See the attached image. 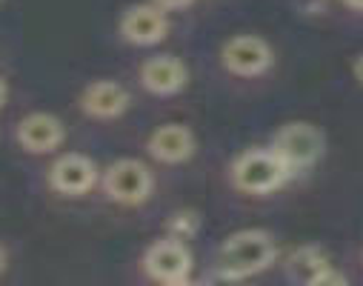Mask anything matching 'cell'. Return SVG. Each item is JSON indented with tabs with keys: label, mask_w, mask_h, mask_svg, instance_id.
I'll return each instance as SVG.
<instances>
[{
	"label": "cell",
	"mask_w": 363,
	"mask_h": 286,
	"mask_svg": "<svg viewBox=\"0 0 363 286\" xmlns=\"http://www.w3.org/2000/svg\"><path fill=\"white\" fill-rule=\"evenodd\" d=\"M278 258L275 238L263 229H240L229 235L218 252V275L238 280L269 269Z\"/></svg>",
	"instance_id": "obj_1"
},
{
	"label": "cell",
	"mask_w": 363,
	"mask_h": 286,
	"mask_svg": "<svg viewBox=\"0 0 363 286\" xmlns=\"http://www.w3.org/2000/svg\"><path fill=\"white\" fill-rule=\"evenodd\" d=\"M295 172L269 149H246L232 163V183L246 195H269L281 189Z\"/></svg>",
	"instance_id": "obj_2"
},
{
	"label": "cell",
	"mask_w": 363,
	"mask_h": 286,
	"mask_svg": "<svg viewBox=\"0 0 363 286\" xmlns=\"http://www.w3.org/2000/svg\"><path fill=\"white\" fill-rule=\"evenodd\" d=\"M269 146L292 172H301V169H309L312 163L320 160V155L326 149V138L315 123L292 121V123H284L275 135H272Z\"/></svg>",
	"instance_id": "obj_3"
},
{
	"label": "cell",
	"mask_w": 363,
	"mask_h": 286,
	"mask_svg": "<svg viewBox=\"0 0 363 286\" xmlns=\"http://www.w3.org/2000/svg\"><path fill=\"white\" fill-rule=\"evenodd\" d=\"M155 189V177L143 160L135 158H121L104 172V192L109 201L121 207H140L149 201Z\"/></svg>",
	"instance_id": "obj_4"
},
{
	"label": "cell",
	"mask_w": 363,
	"mask_h": 286,
	"mask_svg": "<svg viewBox=\"0 0 363 286\" xmlns=\"http://www.w3.org/2000/svg\"><path fill=\"white\" fill-rule=\"evenodd\" d=\"M143 272L157 283H186L192 275V252L180 238H160L143 252Z\"/></svg>",
	"instance_id": "obj_5"
},
{
	"label": "cell",
	"mask_w": 363,
	"mask_h": 286,
	"mask_svg": "<svg viewBox=\"0 0 363 286\" xmlns=\"http://www.w3.org/2000/svg\"><path fill=\"white\" fill-rule=\"evenodd\" d=\"M220 60H223L226 72H232L238 77H257V75L272 69L275 52H272V46L257 35H235L223 43Z\"/></svg>",
	"instance_id": "obj_6"
},
{
	"label": "cell",
	"mask_w": 363,
	"mask_h": 286,
	"mask_svg": "<svg viewBox=\"0 0 363 286\" xmlns=\"http://www.w3.org/2000/svg\"><path fill=\"white\" fill-rule=\"evenodd\" d=\"M98 166L92 158H86L80 152H66L60 155L52 169H49V186L55 189L57 195H66V198H77V195H86L89 189L98 183Z\"/></svg>",
	"instance_id": "obj_7"
},
{
	"label": "cell",
	"mask_w": 363,
	"mask_h": 286,
	"mask_svg": "<svg viewBox=\"0 0 363 286\" xmlns=\"http://www.w3.org/2000/svg\"><path fill=\"white\" fill-rule=\"evenodd\" d=\"M132 106V94L118 80H92L80 92V109L95 121H115Z\"/></svg>",
	"instance_id": "obj_8"
},
{
	"label": "cell",
	"mask_w": 363,
	"mask_h": 286,
	"mask_svg": "<svg viewBox=\"0 0 363 286\" xmlns=\"http://www.w3.org/2000/svg\"><path fill=\"white\" fill-rule=\"evenodd\" d=\"M166 32H169V18L155 4L129 6L121 18V38L132 46H155L166 38Z\"/></svg>",
	"instance_id": "obj_9"
},
{
	"label": "cell",
	"mask_w": 363,
	"mask_h": 286,
	"mask_svg": "<svg viewBox=\"0 0 363 286\" xmlns=\"http://www.w3.org/2000/svg\"><path fill=\"white\" fill-rule=\"evenodd\" d=\"M286 275L295 283H309V286H343L346 275L335 272V266L329 263V258L323 255V249L318 246H301L289 255L286 260Z\"/></svg>",
	"instance_id": "obj_10"
},
{
	"label": "cell",
	"mask_w": 363,
	"mask_h": 286,
	"mask_svg": "<svg viewBox=\"0 0 363 286\" xmlns=\"http://www.w3.org/2000/svg\"><path fill=\"white\" fill-rule=\"evenodd\" d=\"M140 83H143L146 92L166 98V94H177L189 83V69H186L184 60L174 57V55H155V57L143 60Z\"/></svg>",
	"instance_id": "obj_11"
},
{
	"label": "cell",
	"mask_w": 363,
	"mask_h": 286,
	"mask_svg": "<svg viewBox=\"0 0 363 286\" xmlns=\"http://www.w3.org/2000/svg\"><path fill=\"white\" fill-rule=\"evenodd\" d=\"M18 143L32 152V155H46L55 152L63 141H66V126L60 118L49 115V112H32L18 123Z\"/></svg>",
	"instance_id": "obj_12"
},
{
	"label": "cell",
	"mask_w": 363,
	"mask_h": 286,
	"mask_svg": "<svg viewBox=\"0 0 363 286\" xmlns=\"http://www.w3.org/2000/svg\"><path fill=\"white\" fill-rule=\"evenodd\" d=\"M146 149L160 163H184L195 155V135L184 123H163L149 135Z\"/></svg>",
	"instance_id": "obj_13"
},
{
	"label": "cell",
	"mask_w": 363,
	"mask_h": 286,
	"mask_svg": "<svg viewBox=\"0 0 363 286\" xmlns=\"http://www.w3.org/2000/svg\"><path fill=\"white\" fill-rule=\"evenodd\" d=\"M195 229H198V215L195 212H177L169 221L172 238H180V241H186L189 235H195Z\"/></svg>",
	"instance_id": "obj_14"
},
{
	"label": "cell",
	"mask_w": 363,
	"mask_h": 286,
	"mask_svg": "<svg viewBox=\"0 0 363 286\" xmlns=\"http://www.w3.org/2000/svg\"><path fill=\"white\" fill-rule=\"evenodd\" d=\"M192 0H155V6H160L163 12H174V9H186Z\"/></svg>",
	"instance_id": "obj_15"
},
{
	"label": "cell",
	"mask_w": 363,
	"mask_h": 286,
	"mask_svg": "<svg viewBox=\"0 0 363 286\" xmlns=\"http://www.w3.org/2000/svg\"><path fill=\"white\" fill-rule=\"evenodd\" d=\"M352 75H354V80L363 86V52L354 57V63H352Z\"/></svg>",
	"instance_id": "obj_16"
},
{
	"label": "cell",
	"mask_w": 363,
	"mask_h": 286,
	"mask_svg": "<svg viewBox=\"0 0 363 286\" xmlns=\"http://www.w3.org/2000/svg\"><path fill=\"white\" fill-rule=\"evenodd\" d=\"M6 94H9V86H6V80H4V77H0V106L6 104Z\"/></svg>",
	"instance_id": "obj_17"
},
{
	"label": "cell",
	"mask_w": 363,
	"mask_h": 286,
	"mask_svg": "<svg viewBox=\"0 0 363 286\" xmlns=\"http://www.w3.org/2000/svg\"><path fill=\"white\" fill-rule=\"evenodd\" d=\"M343 6H349L354 12H363V0H343Z\"/></svg>",
	"instance_id": "obj_18"
},
{
	"label": "cell",
	"mask_w": 363,
	"mask_h": 286,
	"mask_svg": "<svg viewBox=\"0 0 363 286\" xmlns=\"http://www.w3.org/2000/svg\"><path fill=\"white\" fill-rule=\"evenodd\" d=\"M4 266H6V252H4V246H0V272H4Z\"/></svg>",
	"instance_id": "obj_19"
}]
</instances>
